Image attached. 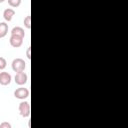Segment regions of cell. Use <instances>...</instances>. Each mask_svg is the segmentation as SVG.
I'll return each instance as SVG.
<instances>
[{
	"mask_svg": "<svg viewBox=\"0 0 128 128\" xmlns=\"http://www.w3.org/2000/svg\"><path fill=\"white\" fill-rule=\"evenodd\" d=\"M11 127H12L11 124L8 122H2L0 124V128H11Z\"/></svg>",
	"mask_w": 128,
	"mask_h": 128,
	"instance_id": "obj_13",
	"label": "cell"
},
{
	"mask_svg": "<svg viewBox=\"0 0 128 128\" xmlns=\"http://www.w3.org/2000/svg\"><path fill=\"white\" fill-rule=\"evenodd\" d=\"M29 94H30L29 90L25 87H19L14 91V97L20 100L26 99L27 97H29Z\"/></svg>",
	"mask_w": 128,
	"mask_h": 128,
	"instance_id": "obj_3",
	"label": "cell"
},
{
	"mask_svg": "<svg viewBox=\"0 0 128 128\" xmlns=\"http://www.w3.org/2000/svg\"><path fill=\"white\" fill-rule=\"evenodd\" d=\"M14 15H15V10L12 8H7L3 12V18L5 19V21H8V22L12 20Z\"/></svg>",
	"mask_w": 128,
	"mask_h": 128,
	"instance_id": "obj_7",
	"label": "cell"
},
{
	"mask_svg": "<svg viewBox=\"0 0 128 128\" xmlns=\"http://www.w3.org/2000/svg\"><path fill=\"white\" fill-rule=\"evenodd\" d=\"M7 1H8V4H9L11 7L16 8V7L20 6V4H21V1H22V0H7Z\"/></svg>",
	"mask_w": 128,
	"mask_h": 128,
	"instance_id": "obj_10",
	"label": "cell"
},
{
	"mask_svg": "<svg viewBox=\"0 0 128 128\" xmlns=\"http://www.w3.org/2000/svg\"><path fill=\"white\" fill-rule=\"evenodd\" d=\"M30 50H31V48H30V47H28V48H27V52H26V55H27V58H28V59H30V58H31Z\"/></svg>",
	"mask_w": 128,
	"mask_h": 128,
	"instance_id": "obj_14",
	"label": "cell"
},
{
	"mask_svg": "<svg viewBox=\"0 0 128 128\" xmlns=\"http://www.w3.org/2000/svg\"><path fill=\"white\" fill-rule=\"evenodd\" d=\"M11 35H16V36H20V37L24 38V36H25V31H24V29H23L22 27L16 26V27H14V28L11 30Z\"/></svg>",
	"mask_w": 128,
	"mask_h": 128,
	"instance_id": "obj_8",
	"label": "cell"
},
{
	"mask_svg": "<svg viewBox=\"0 0 128 128\" xmlns=\"http://www.w3.org/2000/svg\"><path fill=\"white\" fill-rule=\"evenodd\" d=\"M12 69L14 72H21V71H24V69L26 68V63L25 61L22 59V58H15L13 61H12Z\"/></svg>",
	"mask_w": 128,
	"mask_h": 128,
	"instance_id": "obj_1",
	"label": "cell"
},
{
	"mask_svg": "<svg viewBox=\"0 0 128 128\" xmlns=\"http://www.w3.org/2000/svg\"><path fill=\"white\" fill-rule=\"evenodd\" d=\"M11 80H12V77L8 72H5V71L0 72V84L1 85L7 86L11 83Z\"/></svg>",
	"mask_w": 128,
	"mask_h": 128,
	"instance_id": "obj_5",
	"label": "cell"
},
{
	"mask_svg": "<svg viewBox=\"0 0 128 128\" xmlns=\"http://www.w3.org/2000/svg\"><path fill=\"white\" fill-rule=\"evenodd\" d=\"M4 1H5V0H0V3H3Z\"/></svg>",
	"mask_w": 128,
	"mask_h": 128,
	"instance_id": "obj_15",
	"label": "cell"
},
{
	"mask_svg": "<svg viewBox=\"0 0 128 128\" xmlns=\"http://www.w3.org/2000/svg\"><path fill=\"white\" fill-rule=\"evenodd\" d=\"M8 33V24L6 22H0V38H3Z\"/></svg>",
	"mask_w": 128,
	"mask_h": 128,
	"instance_id": "obj_9",
	"label": "cell"
},
{
	"mask_svg": "<svg viewBox=\"0 0 128 128\" xmlns=\"http://www.w3.org/2000/svg\"><path fill=\"white\" fill-rule=\"evenodd\" d=\"M9 42H10V45L14 48H18L22 45L23 43V38L20 37V36H16V35H11L10 36V39H9Z\"/></svg>",
	"mask_w": 128,
	"mask_h": 128,
	"instance_id": "obj_6",
	"label": "cell"
},
{
	"mask_svg": "<svg viewBox=\"0 0 128 128\" xmlns=\"http://www.w3.org/2000/svg\"><path fill=\"white\" fill-rule=\"evenodd\" d=\"M14 80H15V83L19 86H22L24 84H26L27 80H28V76L27 74L24 72V71H21V72H17L15 77H14Z\"/></svg>",
	"mask_w": 128,
	"mask_h": 128,
	"instance_id": "obj_4",
	"label": "cell"
},
{
	"mask_svg": "<svg viewBox=\"0 0 128 128\" xmlns=\"http://www.w3.org/2000/svg\"><path fill=\"white\" fill-rule=\"evenodd\" d=\"M18 110H19V113L22 117H24V118L29 117V115H30V104H29V102H27V101L20 102L19 106H18Z\"/></svg>",
	"mask_w": 128,
	"mask_h": 128,
	"instance_id": "obj_2",
	"label": "cell"
},
{
	"mask_svg": "<svg viewBox=\"0 0 128 128\" xmlns=\"http://www.w3.org/2000/svg\"><path fill=\"white\" fill-rule=\"evenodd\" d=\"M31 17H30V15H28V16H26L25 18H24V21H23V23H24V26L27 28V29H30L31 28Z\"/></svg>",
	"mask_w": 128,
	"mask_h": 128,
	"instance_id": "obj_11",
	"label": "cell"
},
{
	"mask_svg": "<svg viewBox=\"0 0 128 128\" xmlns=\"http://www.w3.org/2000/svg\"><path fill=\"white\" fill-rule=\"evenodd\" d=\"M6 66H7V61H6V59H5L4 57H1V56H0V70L5 69Z\"/></svg>",
	"mask_w": 128,
	"mask_h": 128,
	"instance_id": "obj_12",
	"label": "cell"
}]
</instances>
